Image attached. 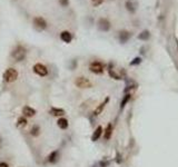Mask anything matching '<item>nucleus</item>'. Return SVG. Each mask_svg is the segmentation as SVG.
Instances as JSON below:
<instances>
[{"instance_id":"18","label":"nucleus","mask_w":178,"mask_h":167,"mask_svg":"<svg viewBox=\"0 0 178 167\" xmlns=\"http://www.w3.org/2000/svg\"><path fill=\"white\" fill-rule=\"evenodd\" d=\"M27 119H26V117L21 116V117H19L18 120H17V126L18 127H25V126H27Z\"/></svg>"},{"instance_id":"5","label":"nucleus","mask_w":178,"mask_h":167,"mask_svg":"<svg viewBox=\"0 0 178 167\" xmlns=\"http://www.w3.org/2000/svg\"><path fill=\"white\" fill-rule=\"evenodd\" d=\"M33 73L37 74V75L40 77H45L48 75L47 67H46L45 65H42V64H36V65L33 66Z\"/></svg>"},{"instance_id":"20","label":"nucleus","mask_w":178,"mask_h":167,"mask_svg":"<svg viewBox=\"0 0 178 167\" xmlns=\"http://www.w3.org/2000/svg\"><path fill=\"white\" fill-rule=\"evenodd\" d=\"M129 99H130V95L128 94V95H126V96H125V98L123 99V102H121V105H120V108L123 109L125 107V105H126V104H127L128 102V100H129Z\"/></svg>"},{"instance_id":"9","label":"nucleus","mask_w":178,"mask_h":167,"mask_svg":"<svg viewBox=\"0 0 178 167\" xmlns=\"http://www.w3.org/2000/svg\"><path fill=\"white\" fill-rule=\"evenodd\" d=\"M22 114L25 117H33L36 115V109L33 108V107H29V106H25L22 108Z\"/></svg>"},{"instance_id":"25","label":"nucleus","mask_w":178,"mask_h":167,"mask_svg":"<svg viewBox=\"0 0 178 167\" xmlns=\"http://www.w3.org/2000/svg\"><path fill=\"white\" fill-rule=\"evenodd\" d=\"M99 165H100V167H107L109 165V162H104V160H101V162L99 163Z\"/></svg>"},{"instance_id":"2","label":"nucleus","mask_w":178,"mask_h":167,"mask_svg":"<svg viewBox=\"0 0 178 167\" xmlns=\"http://www.w3.org/2000/svg\"><path fill=\"white\" fill-rule=\"evenodd\" d=\"M18 78V71L15 68H8L4 73V80L6 83H14Z\"/></svg>"},{"instance_id":"3","label":"nucleus","mask_w":178,"mask_h":167,"mask_svg":"<svg viewBox=\"0 0 178 167\" xmlns=\"http://www.w3.org/2000/svg\"><path fill=\"white\" fill-rule=\"evenodd\" d=\"M75 85L78 88H81V89L92 87V83L86 77H77L76 80H75Z\"/></svg>"},{"instance_id":"8","label":"nucleus","mask_w":178,"mask_h":167,"mask_svg":"<svg viewBox=\"0 0 178 167\" xmlns=\"http://www.w3.org/2000/svg\"><path fill=\"white\" fill-rule=\"evenodd\" d=\"M58 159H59V150H54V152H51L47 157L48 163H50V164L57 163Z\"/></svg>"},{"instance_id":"7","label":"nucleus","mask_w":178,"mask_h":167,"mask_svg":"<svg viewBox=\"0 0 178 167\" xmlns=\"http://www.w3.org/2000/svg\"><path fill=\"white\" fill-rule=\"evenodd\" d=\"M98 28L101 31H108L110 29V22L108 19L106 18H100L98 20Z\"/></svg>"},{"instance_id":"11","label":"nucleus","mask_w":178,"mask_h":167,"mask_svg":"<svg viewBox=\"0 0 178 167\" xmlns=\"http://www.w3.org/2000/svg\"><path fill=\"white\" fill-rule=\"evenodd\" d=\"M60 39H61L64 43H66V44H69L70 41L73 40V36H71V33H70L69 31L65 30V31H62V33H60Z\"/></svg>"},{"instance_id":"15","label":"nucleus","mask_w":178,"mask_h":167,"mask_svg":"<svg viewBox=\"0 0 178 167\" xmlns=\"http://www.w3.org/2000/svg\"><path fill=\"white\" fill-rule=\"evenodd\" d=\"M129 37H130V33H128V31H125L124 30V31H120L119 33V39L123 44H125V43L129 39Z\"/></svg>"},{"instance_id":"22","label":"nucleus","mask_w":178,"mask_h":167,"mask_svg":"<svg viewBox=\"0 0 178 167\" xmlns=\"http://www.w3.org/2000/svg\"><path fill=\"white\" fill-rule=\"evenodd\" d=\"M59 4L61 5L62 7H67L69 5V0H59Z\"/></svg>"},{"instance_id":"13","label":"nucleus","mask_w":178,"mask_h":167,"mask_svg":"<svg viewBox=\"0 0 178 167\" xmlns=\"http://www.w3.org/2000/svg\"><path fill=\"white\" fill-rule=\"evenodd\" d=\"M101 134H102V127L101 126H98V127L96 128V131H94L92 136H91V140L92 142H97L99 138H100Z\"/></svg>"},{"instance_id":"14","label":"nucleus","mask_w":178,"mask_h":167,"mask_svg":"<svg viewBox=\"0 0 178 167\" xmlns=\"http://www.w3.org/2000/svg\"><path fill=\"white\" fill-rule=\"evenodd\" d=\"M57 125H58V127L60 129H67L68 126H69V123H68V120L66 119V118L60 117L58 119V121H57Z\"/></svg>"},{"instance_id":"6","label":"nucleus","mask_w":178,"mask_h":167,"mask_svg":"<svg viewBox=\"0 0 178 167\" xmlns=\"http://www.w3.org/2000/svg\"><path fill=\"white\" fill-rule=\"evenodd\" d=\"M33 26L37 30L41 31L47 28V21L42 17H36V18H33Z\"/></svg>"},{"instance_id":"10","label":"nucleus","mask_w":178,"mask_h":167,"mask_svg":"<svg viewBox=\"0 0 178 167\" xmlns=\"http://www.w3.org/2000/svg\"><path fill=\"white\" fill-rule=\"evenodd\" d=\"M49 114L52 115V116L56 117H62L64 115H66V112L62 108H57V107H52L49 110Z\"/></svg>"},{"instance_id":"26","label":"nucleus","mask_w":178,"mask_h":167,"mask_svg":"<svg viewBox=\"0 0 178 167\" xmlns=\"http://www.w3.org/2000/svg\"><path fill=\"white\" fill-rule=\"evenodd\" d=\"M0 167H9V165L7 163H5V162H1L0 163Z\"/></svg>"},{"instance_id":"17","label":"nucleus","mask_w":178,"mask_h":167,"mask_svg":"<svg viewBox=\"0 0 178 167\" xmlns=\"http://www.w3.org/2000/svg\"><path fill=\"white\" fill-rule=\"evenodd\" d=\"M40 134V127L38 125H33V128L30 129V135L33 136V137H37V136H39Z\"/></svg>"},{"instance_id":"4","label":"nucleus","mask_w":178,"mask_h":167,"mask_svg":"<svg viewBox=\"0 0 178 167\" xmlns=\"http://www.w3.org/2000/svg\"><path fill=\"white\" fill-rule=\"evenodd\" d=\"M105 69V65L100 61H92L89 65V70L94 74H101L104 73Z\"/></svg>"},{"instance_id":"12","label":"nucleus","mask_w":178,"mask_h":167,"mask_svg":"<svg viewBox=\"0 0 178 167\" xmlns=\"http://www.w3.org/2000/svg\"><path fill=\"white\" fill-rule=\"evenodd\" d=\"M108 102H109V98L107 97V98L105 99V102H102L101 104H100V105H99L98 107H97V108H96V109L94 110V116H98L99 114H101V112L104 110V108H105V106L107 105V104H108Z\"/></svg>"},{"instance_id":"1","label":"nucleus","mask_w":178,"mask_h":167,"mask_svg":"<svg viewBox=\"0 0 178 167\" xmlns=\"http://www.w3.org/2000/svg\"><path fill=\"white\" fill-rule=\"evenodd\" d=\"M26 55H27V49L23 46H17L11 52V56L16 61H22L26 58Z\"/></svg>"},{"instance_id":"21","label":"nucleus","mask_w":178,"mask_h":167,"mask_svg":"<svg viewBox=\"0 0 178 167\" xmlns=\"http://www.w3.org/2000/svg\"><path fill=\"white\" fill-rule=\"evenodd\" d=\"M149 38V33L148 31H144V33H142L140 35H139V39H148Z\"/></svg>"},{"instance_id":"27","label":"nucleus","mask_w":178,"mask_h":167,"mask_svg":"<svg viewBox=\"0 0 178 167\" xmlns=\"http://www.w3.org/2000/svg\"><path fill=\"white\" fill-rule=\"evenodd\" d=\"M1 147H2V138L0 137V148H1Z\"/></svg>"},{"instance_id":"23","label":"nucleus","mask_w":178,"mask_h":167,"mask_svg":"<svg viewBox=\"0 0 178 167\" xmlns=\"http://www.w3.org/2000/svg\"><path fill=\"white\" fill-rule=\"evenodd\" d=\"M91 1H92V5L96 6V7H97V6H100V5L104 2V0H91Z\"/></svg>"},{"instance_id":"19","label":"nucleus","mask_w":178,"mask_h":167,"mask_svg":"<svg viewBox=\"0 0 178 167\" xmlns=\"http://www.w3.org/2000/svg\"><path fill=\"white\" fill-rule=\"evenodd\" d=\"M126 8H127V9L130 11V12H134V11H135L134 2H133L131 0H128L127 2H126Z\"/></svg>"},{"instance_id":"16","label":"nucleus","mask_w":178,"mask_h":167,"mask_svg":"<svg viewBox=\"0 0 178 167\" xmlns=\"http://www.w3.org/2000/svg\"><path fill=\"white\" fill-rule=\"evenodd\" d=\"M111 134H113V125H111V124H108V125H107V128L105 129L106 139H109V138L111 137Z\"/></svg>"},{"instance_id":"24","label":"nucleus","mask_w":178,"mask_h":167,"mask_svg":"<svg viewBox=\"0 0 178 167\" xmlns=\"http://www.w3.org/2000/svg\"><path fill=\"white\" fill-rule=\"evenodd\" d=\"M138 64H140V58H135L134 61L130 62V65H138Z\"/></svg>"}]
</instances>
